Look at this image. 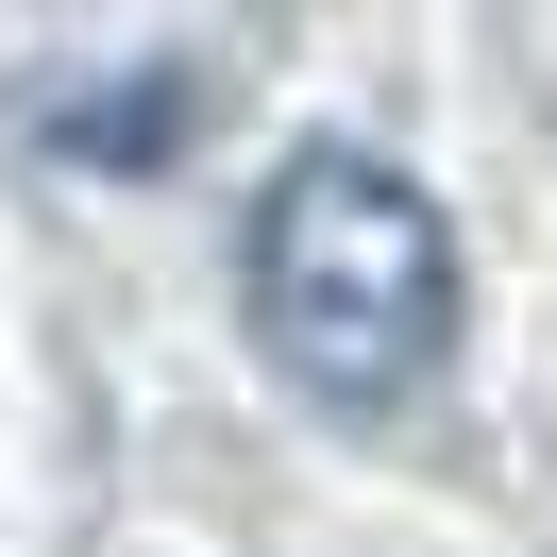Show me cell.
Segmentation results:
<instances>
[{
    "instance_id": "6da1fadb",
    "label": "cell",
    "mask_w": 557,
    "mask_h": 557,
    "mask_svg": "<svg viewBox=\"0 0 557 557\" xmlns=\"http://www.w3.org/2000/svg\"><path fill=\"white\" fill-rule=\"evenodd\" d=\"M237 321L305 406H406L456 355V220L388 152H287L237 220Z\"/></svg>"
}]
</instances>
